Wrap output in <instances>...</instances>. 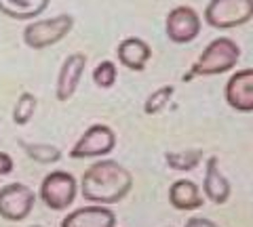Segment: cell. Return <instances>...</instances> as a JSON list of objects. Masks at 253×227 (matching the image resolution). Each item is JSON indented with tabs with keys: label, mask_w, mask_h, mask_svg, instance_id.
Listing matches in <instances>:
<instances>
[{
	"label": "cell",
	"mask_w": 253,
	"mask_h": 227,
	"mask_svg": "<svg viewBox=\"0 0 253 227\" xmlns=\"http://www.w3.org/2000/svg\"><path fill=\"white\" fill-rule=\"evenodd\" d=\"M86 69V55L84 53H72L68 55L66 61L59 67L57 82H55V97L61 103H66L74 97L78 91V84L83 80V74Z\"/></svg>",
	"instance_id": "obj_10"
},
{
	"label": "cell",
	"mask_w": 253,
	"mask_h": 227,
	"mask_svg": "<svg viewBox=\"0 0 253 227\" xmlns=\"http://www.w3.org/2000/svg\"><path fill=\"white\" fill-rule=\"evenodd\" d=\"M116 215L108 206L91 204L76 208L61 219V227H114Z\"/></svg>",
	"instance_id": "obj_12"
},
{
	"label": "cell",
	"mask_w": 253,
	"mask_h": 227,
	"mask_svg": "<svg viewBox=\"0 0 253 227\" xmlns=\"http://www.w3.org/2000/svg\"><path fill=\"white\" fill-rule=\"evenodd\" d=\"M19 145L23 147V152L28 154V158H32L38 164H55L61 160V150L57 145H49V143H28V141H19Z\"/></svg>",
	"instance_id": "obj_17"
},
{
	"label": "cell",
	"mask_w": 253,
	"mask_h": 227,
	"mask_svg": "<svg viewBox=\"0 0 253 227\" xmlns=\"http://www.w3.org/2000/svg\"><path fill=\"white\" fill-rule=\"evenodd\" d=\"M116 147V132L108 124H91L70 150L72 160L104 158Z\"/></svg>",
	"instance_id": "obj_6"
},
{
	"label": "cell",
	"mask_w": 253,
	"mask_h": 227,
	"mask_svg": "<svg viewBox=\"0 0 253 227\" xmlns=\"http://www.w3.org/2000/svg\"><path fill=\"white\" fill-rule=\"evenodd\" d=\"M133 190V175L116 160L91 164L81 177V194L91 204H118Z\"/></svg>",
	"instance_id": "obj_1"
},
{
	"label": "cell",
	"mask_w": 253,
	"mask_h": 227,
	"mask_svg": "<svg viewBox=\"0 0 253 227\" xmlns=\"http://www.w3.org/2000/svg\"><path fill=\"white\" fill-rule=\"evenodd\" d=\"M76 192H78V183L74 175L66 173V170H51L42 179L38 195H41L46 208L59 213V210H68L74 204Z\"/></svg>",
	"instance_id": "obj_5"
},
{
	"label": "cell",
	"mask_w": 253,
	"mask_h": 227,
	"mask_svg": "<svg viewBox=\"0 0 253 227\" xmlns=\"http://www.w3.org/2000/svg\"><path fill=\"white\" fill-rule=\"evenodd\" d=\"M205 181H203V194L205 198L211 200L213 204H226L230 198V181L226 175L219 170V158L217 156H209L207 164H205Z\"/></svg>",
	"instance_id": "obj_13"
},
{
	"label": "cell",
	"mask_w": 253,
	"mask_h": 227,
	"mask_svg": "<svg viewBox=\"0 0 253 227\" xmlns=\"http://www.w3.org/2000/svg\"><path fill=\"white\" fill-rule=\"evenodd\" d=\"M241 59V46L236 44L232 38L219 36L215 40H211L205 51L199 55V59L192 64L190 72L184 76V80H190L192 76H221L226 72L236 67Z\"/></svg>",
	"instance_id": "obj_2"
},
{
	"label": "cell",
	"mask_w": 253,
	"mask_h": 227,
	"mask_svg": "<svg viewBox=\"0 0 253 227\" xmlns=\"http://www.w3.org/2000/svg\"><path fill=\"white\" fill-rule=\"evenodd\" d=\"M51 0H0V15L15 21H32L49 6Z\"/></svg>",
	"instance_id": "obj_15"
},
{
	"label": "cell",
	"mask_w": 253,
	"mask_h": 227,
	"mask_svg": "<svg viewBox=\"0 0 253 227\" xmlns=\"http://www.w3.org/2000/svg\"><path fill=\"white\" fill-rule=\"evenodd\" d=\"M74 28V17L68 13H59L49 19H34L23 28V42L32 51H44L49 46L61 42Z\"/></svg>",
	"instance_id": "obj_3"
},
{
	"label": "cell",
	"mask_w": 253,
	"mask_h": 227,
	"mask_svg": "<svg viewBox=\"0 0 253 227\" xmlns=\"http://www.w3.org/2000/svg\"><path fill=\"white\" fill-rule=\"evenodd\" d=\"M169 202L175 210H184V213H192L199 210L205 204V198L199 190V185L188 179H177L169 187Z\"/></svg>",
	"instance_id": "obj_14"
},
{
	"label": "cell",
	"mask_w": 253,
	"mask_h": 227,
	"mask_svg": "<svg viewBox=\"0 0 253 227\" xmlns=\"http://www.w3.org/2000/svg\"><path fill=\"white\" fill-rule=\"evenodd\" d=\"M116 78H118L116 64L110 59H104L93 69V82H95V87H99V89H112L116 84Z\"/></svg>",
	"instance_id": "obj_20"
},
{
	"label": "cell",
	"mask_w": 253,
	"mask_h": 227,
	"mask_svg": "<svg viewBox=\"0 0 253 227\" xmlns=\"http://www.w3.org/2000/svg\"><path fill=\"white\" fill-rule=\"evenodd\" d=\"M173 93H175V87H173V84H165V87H158L156 91H152L148 95V99L144 101V114L156 116L158 112H163V109L169 105Z\"/></svg>",
	"instance_id": "obj_19"
},
{
	"label": "cell",
	"mask_w": 253,
	"mask_h": 227,
	"mask_svg": "<svg viewBox=\"0 0 253 227\" xmlns=\"http://www.w3.org/2000/svg\"><path fill=\"white\" fill-rule=\"evenodd\" d=\"M13 168H15V162H13V158H11V154L0 152V177L13 173Z\"/></svg>",
	"instance_id": "obj_21"
},
{
	"label": "cell",
	"mask_w": 253,
	"mask_h": 227,
	"mask_svg": "<svg viewBox=\"0 0 253 227\" xmlns=\"http://www.w3.org/2000/svg\"><path fill=\"white\" fill-rule=\"evenodd\" d=\"M36 194L26 183H6L0 187V219L17 223L34 210Z\"/></svg>",
	"instance_id": "obj_7"
},
{
	"label": "cell",
	"mask_w": 253,
	"mask_h": 227,
	"mask_svg": "<svg viewBox=\"0 0 253 227\" xmlns=\"http://www.w3.org/2000/svg\"><path fill=\"white\" fill-rule=\"evenodd\" d=\"M226 103L239 114H253V67L234 72L224 89Z\"/></svg>",
	"instance_id": "obj_9"
},
{
	"label": "cell",
	"mask_w": 253,
	"mask_h": 227,
	"mask_svg": "<svg viewBox=\"0 0 253 227\" xmlns=\"http://www.w3.org/2000/svg\"><path fill=\"white\" fill-rule=\"evenodd\" d=\"M116 57H118V64L125 65L126 69H131V72H144L150 57H152V46L137 36H129L118 42Z\"/></svg>",
	"instance_id": "obj_11"
},
{
	"label": "cell",
	"mask_w": 253,
	"mask_h": 227,
	"mask_svg": "<svg viewBox=\"0 0 253 227\" xmlns=\"http://www.w3.org/2000/svg\"><path fill=\"white\" fill-rule=\"evenodd\" d=\"M36 107H38L36 95L34 93L23 91L17 97V103H15V107H13V122L17 124V127H26V124L34 118Z\"/></svg>",
	"instance_id": "obj_18"
},
{
	"label": "cell",
	"mask_w": 253,
	"mask_h": 227,
	"mask_svg": "<svg viewBox=\"0 0 253 227\" xmlns=\"http://www.w3.org/2000/svg\"><path fill=\"white\" fill-rule=\"evenodd\" d=\"M203 158H205L203 150H186V152H167L165 154L167 166L173 168V170H179V173L194 170L201 164Z\"/></svg>",
	"instance_id": "obj_16"
},
{
	"label": "cell",
	"mask_w": 253,
	"mask_h": 227,
	"mask_svg": "<svg viewBox=\"0 0 253 227\" xmlns=\"http://www.w3.org/2000/svg\"><path fill=\"white\" fill-rule=\"evenodd\" d=\"M186 227H219V225L213 223L211 219H205V217H190L186 221Z\"/></svg>",
	"instance_id": "obj_22"
},
{
	"label": "cell",
	"mask_w": 253,
	"mask_h": 227,
	"mask_svg": "<svg viewBox=\"0 0 253 227\" xmlns=\"http://www.w3.org/2000/svg\"><path fill=\"white\" fill-rule=\"evenodd\" d=\"M165 32L173 44H190L201 34V17L192 6L179 4L165 19Z\"/></svg>",
	"instance_id": "obj_8"
},
{
	"label": "cell",
	"mask_w": 253,
	"mask_h": 227,
	"mask_svg": "<svg viewBox=\"0 0 253 227\" xmlns=\"http://www.w3.org/2000/svg\"><path fill=\"white\" fill-rule=\"evenodd\" d=\"M32 227H42V225H32Z\"/></svg>",
	"instance_id": "obj_23"
},
{
	"label": "cell",
	"mask_w": 253,
	"mask_h": 227,
	"mask_svg": "<svg viewBox=\"0 0 253 227\" xmlns=\"http://www.w3.org/2000/svg\"><path fill=\"white\" fill-rule=\"evenodd\" d=\"M253 19V0H209L205 21L215 30H234Z\"/></svg>",
	"instance_id": "obj_4"
}]
</instances>
